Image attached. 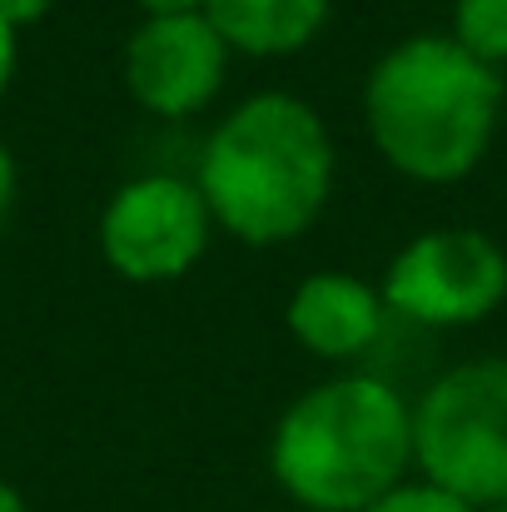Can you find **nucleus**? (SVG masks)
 <instances>
[{
    "mask_svg": "<svg viewBox=\"0 0 507 512\" xmlns=\"http://www.w3.org/2000/svg\"><path fill=\"white\" fill-rule=\"evenodd\" d=\"M334 165V135L324 115L289 90H259L209 130L194 189L224 234L269 249L299 239L324 214Z\"/></svg>",
    "mask_w": 507,
    "mask_h": 512,
    "instance_id": "1",
    "label": "nucleus"
},
{
    "mask_svg": "<svg viewBox=\"0 0 507 512\" xmlns=\"http://www.w3.org/2000/svg\"><path fill=\"white\" fill-rule=\"evenodd\" d=\"M503 75L453 35L388 45L363 80V125L388 170L413 184H458L493 150Z\"/></svg>",
    "mask_w": 507,
    "mask_h": 512,
    "instance_id": "2",
    "label": "nucleus"
},
{
    "mask_svg": "<svg viewBox=\"0 0 507 512\" xmlns=\"http://www.w3.org/2000/svg\"><path fill=\"white\" fill-rule=\"evenodd\" d=\"M413 468V403L378 373L299 393L269 438L274 483L309 512H363Z\"/></svg>",
    "mask_w": 507,
    "mask_h": 512,
    "instance_id": "3",
    "label": "nucleus"
},
{
    "mask_svg": "<svg viewBox=\"0 0 507 512\" xmlns=\"http://www.w3.org/2000/svg\"><path fill=\"white\" fill-rule=\"evenodd\" d=\"M413 468L473 508L507 503V358L438 373L413 403Z\"/></svg>",
    "mask_w": 507,
    "mask_h": 512,
    "instance_id": "4",
    "label": "nucleus"
},
{
    "mask_svg": "<svg viewBox=\"0 0 507 512\" xmlns=\"http://www.w3.org/2000/svg\"><path fill=\"white\" fill-rule=\"evenodd\" d=\"M378 294L408 324L468 329L507 299V254L483 229H428L388 259Z\"/></svg>",
    "mask_w": 507,
    "mask_h": 512,
    "instance_id": "5",
    "label": "nucleus"
},
{
    "mask_svg": "<svg viewBox=\"0 0 507 512\" xmlns=\"http://www.w3.org/2000/svg\"><path fill=\"white\" fill-rule=\"evenodd\" d=\"M214 219L194 179L135 174L100 209V259L130 284L184 279L209 249Z\"/></svg>",
    "mask_w": 507,
    "mask_h": 512,
    "instance_id": "6",
    "label": "nucleus"
},
{
    "mask_svg": "<svg viewBox=\"0 0 507 512\" xmlns=\"http://www.w3.org/2000/svg\"><path fill=\"white\" fill-rule=\"evenodd\" d=\"M229 45L214 20L199 15H145L140 30L125 40V90L140 110L160 120L199 115L229 75Z\"/></svg>",
    "mask_w": 507,
    "mask_h": 512,
    "instance_id": "7",
    "label": "nucleus"
},
{
    "mask_svg": "<svg viewBox=\"0 0 507 512\" xmlns=\"http://www.w3.org/2000/svg\"><path fill=\"white\" fill-rule=\"evenodd\" d=\"M388 304L383 294L343 269H319L304 274L284 304V324L299 339V348H309L314 358H358L368 353L378 334H383Z\"/></svg>",
    "mask_w": 507,
    "mask_h": 512,
    "instance_id": "8",
    "label": "nucleus"
},
{
    "mask_svg": "<svg viewBox=\"0 0 507 512\" xmlns=\"http://www.w3.org/2000/svg\"><path fill=\"white\" fill-rule=\"evenodd\" d=\"M334 0H204V15L234 55L284 60L319 40Z\"/></svg>",
    "mask_w": 507,
    "mask_h": 512,
    "instance_id": "9",
    "label": "nucleus"
},
{
    "mask_svg": "<svg viewBox=\"0 0 507 512\" xmlns=\"http://www.w3.org/2000/svg\"><path fill=\"white\" fill-rule=\"evenodd\" d=\"M448 35L478 60H488L493 70L507 65V0H453Z\"/></svg>",
    "mask_w": 507,
    "mask_h": 512,
    "instance_id": "10",
    "label": "nucleus"
},
{
    "mask_svg": "<svg viewBox=\"0 0 507 512\" xmlns=\"http://www.w3.org/2000/svg\"><path fill=\"white\" fill-rule=\"evenodd\" d=\"M363 512H478L473 503H463L458 493H448V488H438V483H428V478H418V483H398V488H388L378 503H368Z\"/></svg>",
    "mask_w": 507,
    "mask_h": 512,
    "instance_id": "11",
    "label": "nucleus"
},
{
    "mask_svg": "<svg viewBox=\"0 0 507 512\" xmlns=\"http://www.w3.org/2000/svg\"><path fill=\"white\" fill-rule=\"evenodd\" d=\"M50 5L55 0H0V20L15 25V30H30V25H40L50 15Z\"/></svg>",
    "mask_w": 507,
    "mask_h": 512,
    "instance_id": "12",
    "label": "nucleus"
},
{
    "mask_svg": "<svg viewBox=\"0 0 507 512\" xmlns=\"http://www.w3.org/2000/svg\"><path fill=\"white\" fill-rule=\"evenodd\" d=\"M15 65H20V30L0 20V100H5V90L15 80Z\"/></svg>",
    "mask_w": 507,
    "mask_h": 512,
    "instance_id": "13",
    "label": "nucleus"
},
{
    "mask_svg": "<svg viewBox=\"0 0 507 512\" xmlns=\"http://www.w3.org/2000/svg\"><path fill=\"white\" fill-rule=\"evenodd\" d=\"M10 209H15V160H10V150L0 145V229H5Z\"/></svg>",
    "mask_w": 507,
    "mask_h": 512,
    "instance_id": "14",
    "label": "nucleus"
},
{
    "mask_svg": "<svg viewBox=\"0 0 507 512\" xmlns=\"http://www.w3.org/2000/svg\"><path fill=\"white\" fill-rule=\"evenodd\" d=\"M145 15H199L204 0H135Z\"/></svg>",
    "mask_w": 507,
    "mask_h": 512,
    "instance_id": "15",
    "label": "nucleus"
},
{
    "mask_svg": "<svg viewBox=\"0 0 507 512\" xmlns=\"http://www.w3.org/2000/svg\"><path fill=\"white\" fill-rule=\"evenodd\" d=\"M0 512H30V503H25L10 483H0Z\"/></svg>",
    "mask_w": 507,
    "mask_h": 512,
    "instance_id": "16",
    "label": "nucleus"
},
{
    "mask_svg": "<svg viewBox=\"0 0 507 512\" xmlns=\"http://www.w3.org/2000/svg\"><path fill=\"white\" fill-rule=\"evenodd\" d=\"M488 512H507V503H503V508H488Z\"/></svg>",
    "mask_w": 507,
    "mask_h": 512,
    "instance_id": "17",
    "label": "nucleus"
}]
</instances>
